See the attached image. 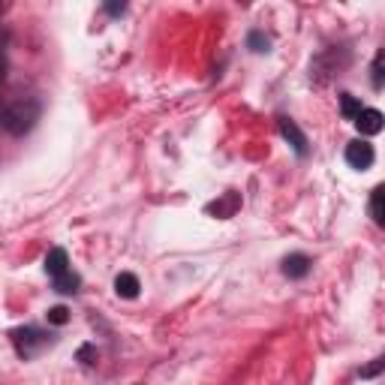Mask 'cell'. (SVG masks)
<instances>
[{"label":"cell","instance_id":"obj_8","mask_svg":"<svg viewBox=\"0 0 385 385\" xmlns=\"http://www.w3.org/2000/svg\"><path fill=\"white\" fill-rule=\"evenodd\" d=\"M138 289H142V283H138V277H136V274L124 271V274L114 277V292H118L121 298H136Z\"/></svg>","mask_w":385,"mask_h":385},{"label":"cell","instance_id":"obj_15","mask_svg":"<svg viewBox=\"0 0 385 385\" xmlns=\"http://www.w3.org/2000/svg\"><path fill=\"white\" fill-rule=\"evenodd\" d=\"M382 367H385V362H382V358H373V364L362 367V373H358V376H362V379H373V376H379V371H382Z\"/></svg>","mask_w":385,"mask_h":385},{"label":"cell","instance_id":"obj_6","mask_svg":"<svg viewBox=\"0 0 385 385\" xmlns=\"http://www.w3.org/2000/svg\"><path fill=\"white\" fill-rule=\"evenodd\" d=\"M310 271V259L304 253H292V256L283 259V274L292 277V280H301V277H307Z\"/></svg>","mask_w":385,"mask_h":385},{"label":"cell","instance_id":"obj_12","mask_svg":"<svg viewBox=\"0 0 385 385\" xmlns=\"http://www.w3.org/2000/svg\"><path fill=\"white\" fill-rule=\"evenodd\" d=\"M235 208H238V196H235V193H229L223 202H214V205H208V211H211V214H214V211H217L220 217H229Z\"/></svg>","mask_w":385,"mask_h":385},{"label":"cell","instance_id":"obj_14","mask_svg":"<svg viewBox=\"0 0 385 385\" xmlns=\"http://www.w3.org/2000/svg\"><path fill=\"white\" fill-rule=\"evenodd\" d=\"M48 322H52V325H67L70 322V310L63 304L52 307V310H48Z\"/></svg>","mask_w":385,"mask_h":385},{"label":"cell","instance_id":"obj_9","mask_svg":"<svg viewBox=\"0 0 385 385\" xmlns=\"http://www.w3.org/2000/svg\"><path fill=\"white\" fill-rule=\"evenodd\" d=\"M52 280H54V289H57V292H63V295L79 292V286H81L79 274H72V271H63L61 277H52Z\"/></svg>","mask_w":385,"mask_h":385},{"label":"cell","instance_id":"obj_1","mask_svg":"<svg viewBox=\"0 0 385 385\" xmlns=\"http://www.w3.org/2000/svg\"><path fill=\"white\" fill-rule=\"evenodd\" d=\"M39 114H43V109H39L37 100H19V103H12L10 109L3 112L0 124H3V129L10 136H24V133H30V129L37 127Z\"/></svg>","mask_w":385,"mask_h":385},{"label":"cell","instance_id":"obj_3","mask_svg":"<svg viewBox=\"0 0 385 385\" xmlns=\"http://www.w3.org/2000/svg\"><path fill=\"white\" fill-rule=\"evenodd\" d=\"M373 160H376V154H373V145H367V142H349L346 145V163L352 169H358V171H364V169H371L373 166Z\"/></svg>","mask_w":385,"mask_h":385},{"label":"cell","instance_id":"obj_17","mask_svg":"<svg viewBox=\"0 0 385 385\" xmlns=\"http://www.w3.org/2000/svg\"><path fill=\"white\" fill-rule=\"evenodd\" d=\"M124 10H127L124 3H105V12L109 15H124Z\"/></svg>","mask_w":385,"mask_h":385},{"label":"cell","instance_id":"obj_5","mask_svg":"<svg viewBox=\"0 0 385 385\" xmlns=\"http://www.w3.org/2000/svg\"><path fill=\"white\" fill-rule=\"evenodd\" d=\"M382 112H376V109H362V114L355 118V127L362 129V136H376L382 129Z\"/></svg>","mask_w":385,"mask_h":385},{"label":"cell","instance_id":"obj_13","mask_svg":"<svg viewBox=\"0 0 385 385\" xmlns=\"http://www.w3.org/2000/svg\"><path fill=\"white\" fill-rule=\"evenodd\" d=\"M268 45H271V43H268V37L265 34H262V30H253V34L247 37V48H253V52H268Z\"/></svg>","mask_w":385,"mask_h":385},{"label":"cell","instance_id":"obj_10","mask_svg":"<svg viewBox=\"0 0 385 385\" xmlns=\"http://www.w3.org/2000/svg\"><path fill=\"white\" fill-rule=\"evenodd\" d=\"M382 196H385V190H382V187H373V193H371V217H373V223H376V226H382V223H385Z\"/></svg>","mask_w":385,"mask_h":385},{"label":"cell","instance_id":"obj_7","mask_svg":"<svg viewBox=\"0 0 385 385\" xmlns=\"http://www.w3.org/2000/svg\"><path fill=\"white\" fill-rule=\"evenodd\" d=\"M45 271L52 274V277H61L63 271H70V256H67V250H63V247L48 250V256H45Z\"/></svg>","mask_w":385,"mask_h":385},{"label":"cell","instance_id":"obj_18","mask_svg":"<svg viewBox=\"0 0 385 385\" xmlns=\"http://www.w3.org/2000/svg\"><path fill=\"white\" fill-rule=\"evenodd\" d=\"M3 76H6V67H3V61H0V81H3Z\"/></svg>","mask_w":385,"mask_h":385},{"label":"cell","instance_id":"obj_11","mask_svg":"<svg viewBox=\"0 0 385 385\" xmlns=\"http://www.w3.org/2000/svg\"><path fill=\"white\" fill-rule=\"evenodd\" d=\"M340 112H343V118H346V121H355L358 114H362V103H358L355 96L343 94V96H340Z\"/></svg>","mask_w":385,"mask_h":385},{"label":"cell","instance_id":"obj_4","mask_svg":"<svg viewBox=\"0 0 385 385\" xmlns=\"http://www.w3.org/2000/svg\"><path fill=\"white\" fill-rule=\"evenodd\" d=\"M280 133L286 136V142L295 147V154H298V157H304V154H307V138H304V133H301L298 127H295V121L280 118Z\"/></svg>","mask_w":385,"mask_h":385},{"label":"cell","instance_id":"obj_2","mask_svg":"<svg viewBox=\"0 0 385 385\" xmlns=\"http://www.w3.org/2000/svg\"><path fill=\"white\" fill-rule=\"evenodd\" d=\"M12 343H15V349H19V355L34 358L37 352L48 343V334L34 329V325H24V329H15L12 331Z\"/></svg>","mask_w":385,"mask_h":385},{"label":"cell","instance_id":"obj_16","mask_svg":"<svg viewBox=\"0 0 385 385\" xmlns=\"http://www.w3.org/2000/svg\"><path fill=\"white\" fill-rule=\"evenodd\" d=\"M382 61H385V54L382 52H376V57H373V87H382Z\"/></svg>","mask_w":385,"mask_h":385}]
</instances>
